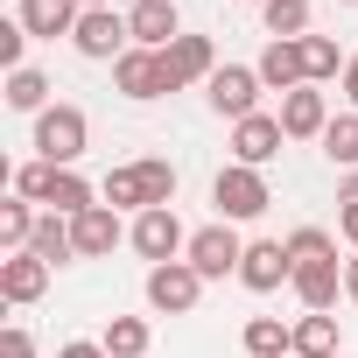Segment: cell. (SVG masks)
<instances>
[{
    "label": "cell",
    "mask_w": 358,
    "mask_h": 358,
    "mask_svg": "<svg viewBox=\"0 0 358 358\" xmlns=\"http://www.w3.org/2000/svg\"><path fill=\"white\" fill-rule=\"evenodd\" d=\"M15 197H29V204H43V211H57V218H78V211L99 204V190L85 183L78 169H57V162H43V155L15 169Z\"/></svg>",
    "instance_id": "1"
},
{
    "label": "cell",
    "mask_w": 358,
    "mask_h": 358,
    "mask_svg": "<svg viewBox=\"0 0 358 358\" xmlns=\"http://www.w3.org/2000/svg\"><path fill=\"white\" fill-rule=\"evenodd\" d=\"M211 204H218V218H225V225H253V218L274 204V190H267V176H260V169L225 162V169L211 176Z\"/></svg>",
    "instance_id": "2"
},
{
    "label": "cell",
    "mask_w": 358,
    "mask_h": 358,
    "mask_svg": "<svg viewBox=\"0 0 358 358\" xmlns=\"http://www.w3.org/2000/svg\"><path fill=\"white\" fill-rule=\"evenodd\" d=\"M85 141H92V120H85V106H50V113H36V155H43V162H57V169H78Z\"/></svg>",
    "instance_id": "3"
},
{
    "label": "cell",
    "mask_w": 358,
    "mask_h": 358,
    "mask_svg": "<svg viewBox=\"0 0 358 358\" xmlns=\"http://www.w3.org/2000/svg\"><path fill=\"white\" fill-rule=\"evenodd\" d=\"M204 281H239V260H246V239H239V225H225V218H211V225H197L190 232V253H183Z\"/></svg>",
    "instance_id": "4"
},
{
    "label": "cell",
    "mask_w": 358,
    "mask_h": 358,
    "mask_svg": "<svg viewBox=\"0 0 358 358\" xmlns=\"http://www.w3.org/2000/svg\"><path fill=\"white\" fill-rule=\"evenodd\" d=\"M260 92H267V85H260V71H253V64H218V71H211V85H204L211 113H218V120H232V127L260 113Z\"/></svg>",
    "instance_id": "5"
},
{
    "label": "cell",
    "mask_w": 358,
    "mask_h": 358,
    "mask_svg": "<svg viewBox=\"0 0 358 358\" xmlns=\"http://www.w3.org/2000/svg\"><path fill=\"white\" fill-rule=\"evenodd\" d=\"M71 50H78V57H92V64H120V57L134 50L127 15H113V8H85V15H78V29H71Z\"/></svg>",
    "instance_id": "6"
},
{
    "label": "cell",
    "mask_w": 358,
    "mask_h": 358,
    "mask_svg": "<svg viewBox=\"0 0 358 358\" xmlns=\"http://www.w3.org/2000/svg\"><path fill=\"white\" fill-rule=\"evenodd\" d=\"M197 295H204V274H197L190 260H162V267H148V309H155V316H190Z\"/></svg>",
    "instance_id": "7"
},
{
    "label": "cell",
    "mask_w": 358,
    "mask_h": 358,
    "mask_svg": "<svg viewBox=\"0 0 358 358\" xmlns=\"http://www.w3.org/2000/svg\"><path fill=\"white\" fill-rule=\"evenodd\" d=\"M127 246H134L148 267H162V260H183V253H190V232H183V218H176V204H169V211H141L134 232H127Z\"/></svg>",
    "instance_id": "8"
},
{
    "label": "cell",
    "mask_w": 358,
    "mask_h": 358,
    "mask_svg": "<svg viewBox=\"0 0 358 358\" xmlns=\"http://www.w3.org/2000/svg\"><path fill=\"white\" fill-rule=\"evenodd\" d=\"M281 281H295V260L281 239H246V260H239V288L246 295H274Z\"/></svg>",
    "instance_id": "9"
},
{
    "label": "cell",
    "mask_w": 358,
    "mask_h": 358,
    "mask_svg": "<svg viewBox=\"0 0 358 358\" xmlns=\"http://www.w3.org/2000/svg\"><path fill=\"white\" fill-rule=\"evenodd\" d=\"M211 71H218L211 36H176V43L162 50V78H169V92H183V85H211Z\"/></svg>",
    "instance_id": "10"
},
{
    "label": "cell",
    "mask_w": 358,
    "mask_h": 358,
    "mask_svg": "<svg viewBox=\"0 0 358 358\" xmlns=\"http://www.w3.org/2000/svg\"><path fill=\"white\" fill-rule=\"evenodd\" d=\"M50 260H36V253H0V302L8 309H29V302H43L50 295Z\"/></svg>",
    "instance_id": "11"
},
{
    "label": "cell",
    "mask_w": 358,
    "mask_h": 358,
    "mask_svg": "<svg viewBox=\"0 0 358 358\" xmlns=\"http://www.w3.org/2000/svg\"><path fill=\"white\" fill-rule=\"evenodd\" d=\"M113 85H120V99H134V106L162 99V92H169V78H162V50H127V57L113 64Z\"/></svg>",
    "instance_id": "12"
},
{
    "label": "cell",
    "mask_w": 358,
    "mask_h": 358,
    "mask_svg": "<svg viewBox=\"0 0 358 358\" xmlns=\"http://www.w3.org/2000/svg\"><path fill=\"white\" fill-rule=\"evenodd\" d=\"M281 113H253V120H239L232 127V162H246V169H267L274 155H281Z\"/></svg>",
    "instance_id": "13"
},
{
    "label": "cell",
    "mask_w": 358,
    "mask_h": 358,
    "mask_svg": "<svg viewBox=\"0 0 358 358\" xmlns=\"http://www.w3.org/2000/svg\"><path fill=\"white\" fill-rule=\"evenodd\" d=\"M127 232H134V225H120V211H113V204H92V211H78V218H71L78 260H106V253H113Z\"/></svg>",
    "instance_id": "14"
},
{
    "label": "cell",
    "mask_w": 358,
    "mask_h": 358,
    "mask_svg": "<svg viewBox=\"0 0 358 358\" xmlns=\"http://www.w3.org/2000/svg\"><path fill=\"white\" fill-rule=\"evenodd\" d=\"M288 288H295V302H302V309L330 316V309H337V295H344V260H302Z\"/></svg>",
    "instance_id": "15"
},
{
    "label": "cell",
    "mask_w": 358,
    "mask_h": 358,
    "mask_svg": "<svg viewBox=\"0 0 358 358\" xmlns=\"http://www.w3.org/2000/svg\"><path fill=\"white\" fill-rule=\"evenodd\" d=\"M127 36H134V50H169L176 36H183L176 0H134V8H127Z\"/></svg>",
    "instance_id": "16"
},
{
    "label": "cell",
    "mask_w": 358,
    "mask_h": 358,
    "mask_svg": "<svg viewBox=\"0 0 358 358\" xmlns=\"http://www.w3.org/2000/svg\"><path fill=\"white\" fill-rule=\"evenodd\" d=\"M323 127H330V99L316 85H302V92L281 99V134L288 141H323Z\"/></svg>",
    "instance_id": "17"
},
{
    "label": "cell",
    "mask_w": 358,
    "mask_h": 358,
    "mask_svg": "<svg viewBox=\"0 0 358 358\" xmlns=\"http://www.w3.org/2000/svg\"><path fill=\"white\" fill-rule=\"evenodd\" d=\"M78 0H22V8H15V22L36 36V43H57V36H71L78 29Z\"/></svg>",
    "instance_id": "18"
},
{
    "label": "cell",
    "mask_w": 358,
    "mask_h": 358,
    "mask_svg": "<svg viewBox=\"0 0 358 358\" xmlns=\"http://www.w3.org/2000/svg\"><path fill=\"white\" fill-rule=\"evenodd\" d=\"M253 71H260V85H267V92H281V99L309 85V71H302V43H267Z\"/></svg>",
    "instance_id": "19"
},
{
    "label": "cell",
    "mask_w": 358,
    "mask_h": 358,
    "mask_svg": "<svg viewBox=\"0 0 358 358\" xmlns=\"http://www.w3.org/2000/svg\"><path fill=\"white\" fill-rule=\"evenodd\" d=\"M134 183H141V211H169L176 204V162L169 155H141L134 162Z\"/></svg>",
    "instance_id": "20"
},
{
    "label": "cell",
    "mask_w": 358,
    "mask_h": 358,
    "mask_svg": "<svg viewBox=\"0 0 358 358\" xmlns=\"http://www.w3.org/2000/svg\"><path fill=\"white\" fill-rule=\"evenodd\" d=\"M239 344H246V358H288V351H295V323H281V316H246Z\"/></svg>",
    "instance_id": "21"
},
{
    "label": "cell",
    "mask_w": 358,
    "mask_h": 358,
    "mask_svg": "<svg viewBox=\"0 0 358 358\" xmlns=\"http://www.w3.org/2000/svg\"><path fill=\"white\" fill-rule=\"evenodd\" d=\"M99 344H106V358H148L155 330H148V316H106Z\"/></svg>",
    "instance_id": "22"
},
{
    "label": "cell",
    "mask_w": 358,
    "mask_h": 358,
    "mask_svg": "<svg viewBox=\"0 0 358 358\" xmlns=\"http://www.w3.org/2000/svg\"><path fill=\"white\" fill-rule=\"evenodd\" d=\"M36 225H43V211L29 197H8V204H0V253H29Z\"/></svg>",
    "instance_id": "23"
},
{
    "label": "cell",
    "mask_w": 358,
    "mask_h": 358,
    "mask_svg": "<svg viewBox=\"0 0 358 358\" xmlns=\"http://www.w3.org/2000/svg\"><path fill=\"white\" fill-rule=\"evenodd\" d=\"M260 29H267V43H302L309 36V0H267Z\"/></svg>",
    "instance_id": "24"
},
{
    "label": "cell",
    "mask_w": 358,
    "mask_h": 358,
    "mask_svg": "<svg viewBox=\"0 0 358 358\" xmlns=\"http://www.w3.org/2000/svg\"><path fill=\"white\" fill-rule=\"evenodd\" d=\"M29 253H36V260H50V267H64V260H78V239H71V218H57V211H43V225H36V239H29Z\"/></svg>",
    "instance_id": "25"
},
{
    "label": "cell",
    "mask_w": 358,
    "mask_h": 358,
    "mask_svg": "<svg viewBox=\"0 0 358 358\" xmlns=\"http://www.w3.org/2000/svg\"><path fill=\"white\" fill-rule=\"evenodd\" d=\"M295 358H344L337 351V316H295Z\"/></svg>",
    "instance_id": "26"
},
{
    "label": "cell",
    "mask_w": 358,
    "mask_h": 358,
    "mask_svg": "<svg viewBox=\"0 0 358 358\" xmlns=\"http://www.w3.org/2000/svg\"><path fill=\"white\" fill-rule=\"evenodd\" d=\"M8 106H15V113H50V78H43L36 64L8 71Z\"/></svg>",
    "instance_id": "27"
},
{
    "label": "cell",
    "mask_w": 358,
    "mask_h": 358,
    "mask_svg": "<svg viewBox=\"0 0 358 358\" xmlns=\"http://www.w3.org/2000/svg\"><path fill=\"white\" fill-rule=\"evenodd\" d=\"M323 155H330V162H337L344 176L358 169V113H337V120L323 127Z\"/></svg>",
    "instance_id": "28"
},
{
    "label": "cell",
    "mask_w": 358,
    "mask_h": 358,
    "mask_svg": "<svg viewBox=\"0 0 358 358\" xmlns=\"http://www.w3.org/2000/svg\"><path fill=\"white\" fill-rule=\"evenodd\" d=\"M99 204H113V211H134V218H141V183H134V162L106 169V183H99Z\"/></svg>",
    "instance_id": "29"
},
{
    "label": "cell",
    "mask_w": 358,
    "mask_h": 358,
    "mask_svg": "<svg viewBox=\"0 0 358 358\" xmlns=\"http://www.w3.org/2000/svg\"><path fill=\"white\" fill-rule=\"evenodd\" d=\"M351 57H337V43L330 36H302V71H309V85H323V78H337Z\"/></svg>",
    "instance_id": "30"
},
{
    "label": "cell",
    "mask_w": 358,
    "mask_h": 358,
    "mask_svg": "<svg viewBox=\"0 0 358 358\" xmlns=\"http://www.w3.org/2000/svg\"><path fill=\"white\" fill-rule=\"evenodd\" d=\"M281 246H288V260H295V267H302V260H337V239H330L323 225H295Z\"/></svg>",
    "instance_id": "31"
},
{
    "label": "cell",
    "mask_w": 358,
    "mask_h": 358,
    "mask_svg": "<svg viewBox=\"0 0 358 358\" xmlns=\"http://www.w3.org/2000/svg\"><path fill=\"white\" fill-rule=\"evenodd\" d=\"M29 43H36V36H29L22 22H0V64H8V71L29 64Z\"/></svg>",
    "instance_id": "32"
},
{
    "label": "cell",
    "mask_w": 358,
    "mask_h": 358,
    "mask_svg": "<svg viewBox=\"0 0 358 358\" xmlns=\"http://www.w3.org/2000/svg\"><path fill=\"white\" fill-rule=\"evenodd\" d=\"M0 358H36V337L22 323H8V330H0Z\"/></svg>",
    "instance_id": "33"
},
{
    "label": "cell",
    "mask_w": 358,
    "mask_h": 358,
    "mask_svg": "<svg viewBox=\"0 0 358 358\" xmlns=\"http://www.w3.org/2000/svg\"><path fill=\"white\" fill-rule=\"evenodd\" d=\"M337 232L351 239V253H358V204H337Z\"/></svg>",
    "instance_id": "34"
},
{
    "label": "cell",
    "mask_w": 358,
    "mask_h": 358,
    "mask_svg": "<svg viewBox=\"0 0 358 358\" xmlns=\"http://www.w3.org/2000/svg\"><path fill=\"white\" fill-rule=\"evenodd\" d=\"M57 358H106V344H92V337H78V344H64Z\"/></svg>",
    "instance_id": "35"
},
{
    "label": "cell",
    "mask_w": 358,
    "mask_h": 358,
    "mask_svg": "<svg viewBox=\"0 0 358 358\" xmlns=\"http://www.w3.org/2000/svg\"><path fill=\"white\" fill-rule=\"evenodd\" d=\"M344 302H358V253L344 260Z\"/></svg>",
    "instance_id": "36"
},
{
    "label": "cell",
    "mask_w": 358,
    "mask_h": 358,
    "mask_svg": "<svg viewBox=\"0 0 358 358\" xmlns=\"http://www.w3.org/2000/svg\"><path fill=\"white\" fill-rule=\"evenodd\" d=\"M344 99H351V113H358V57L344 64Z\"/></svg>",
    "instance_id": "37"
},
{
    "label": "cell",
    "mask_w": 358,
    "mask_h": 358,
    "mask_svg": "<svg viewBox=\"0 0 358 358\" xmlns=\"http://www.w3.org/2000/svg\"><path fill=\"white\" fill-rule=\"evenodd\" d=\"M337 204H358V169H351L344 183H337Z\"/></svg>",
    "instance_id": "38"
},
{
    "label": "cell",
    "mask_w": 358,
    "mask_h": 358,
    "mask_svg": "<svg viewBox=\"0 0 358 358\" xmlns=\"http://www.w3.org/2000/svg\"><path fill=\"white\" fill-rule=\"evenodd\" d=\"M78 8H113V0H78Z\"/></svg>",
    "instance_id": "39"
},
{
    "label": "cell",
    "mask_w": 358,
    "mask_h": 358,
    "mask_svg": "<svg viewBox=\"0 0 358 358\" xmlns=\"http://www.w3.org/2000/svg\"><path fill=\"white\" fill-rule=\"evenodd\" d=\"M344 8H358V0H344Z\"/></svg>",
    "instance_id": "40"
},
{
    "label": "cell",
    "mask_w": 358,
    "mask_h": 358,
    "mask_svg": "<svg viewBox=\"0 0 358 358\" xmlns=\"http://www.w3.org/2000/svg\"><path fill=\"white\" fill-rule=\"evenodd\" d=\"M253 8H267V0H253Z\"/></svg>",
    "instance_id": "41"
},
{
    "label": "cell",
    "mask_w": 358,
    "mask_h": 358,
    "mask_svg": "<svg viewBox=\"0 0 358 358\" xmlns=\"http://www.w3.org/2000/svg\"><path fill=\"white\" fill-rule=\"evenodd\" d=\"M288 358H295V351H288Z\"/></svg>",
    "instance_id": "42"
}]
</instances>
